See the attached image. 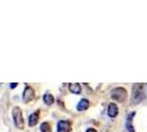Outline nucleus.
Instances as JSON below:
<instances>
[{"mask_svg": "<svg viewBox=\"0 0 147 132\" xmlns=\"http://www.w3.org/2000/svg\"><path fill=\"white\" fill-rule=\"evenodd\" d=\"M145 95L143 91V85L142 84H135L133 86V95H132V101L133 104H138L144 99Z\"/></svg>", "mask_w": 147, "mask_h": 132, "instance_id": "obj_1", "label": "nucleus"}, {"mask_svg": "<svg viewBox=\"0 0 147 132\" xmlns=\"http://www.w3.org/2000/svg\"><path fill=\"white\" fill-rule=\"evenodd\" d=\"M12 117L14 126L18 129H23L24 128V120L22 117V111L19 107H14L12 110Z\"/></svg>", "mask_w": 147, "mask_h": 132, "instance_id": "obj_2", "label": "nucleus"}, {"mask_svg": "<svg viewBox=\"0 0 147 132\" xmlns=\"http://www.w3.org/2000/svg\"><path fill=\"white\" fill-rule=\"evenodd\" d=\"M111 97L114 100L119 101V102H124V101L126 100V97H127V91H126V89H124L123 87L114 88L111 91Z\"/></svg>", "mask_w": 147, "mask_h": 132, "instance_id": "obj_3", "label": "nucleus"}, {"mask_svg": "<svg viewBox=\"0 0 147 132\" xmlns=\"http://www.w3.org/2000/svg\"><path fill=\"white\" fill-rule=\"evenodd\" d=\"M35 98V93L32 87H25L24 93H23V100L25 102H30Z\"/></svg>", "mask_w": 147, "mask_h": 132, "instance_id": "obj_4", "label": "nucleus"}, {"mask_svg": "<svg viewBox=\"0 0 147 132\" xmlns=\"http://www.w3.org/2000/svg\"><path fill=\"white\" fill-rule=\"evenodd\" d=\"M70 131V123L66 120H61L57 125V132H69Z\"/></svg>", "mask_w": 147, "mask_h": 132, "instance_id": "obj_5", "label": "nucleus"}, {"mask_svg": "<svg viewBox=\"0 0 147 132\" xmlns=\"http://www.w3.org/2000/svg\"><path fill=\"white\" fill-rule=\"evenodd\" d=\"M117 113H119V108L115 104H110L109 105V107H108V114H109V117L111 118H115L117 116Z\"/></svg>", "mask_w": 147, "mask_h": 132, "instance_id": "obj_6", "label": "nucleus"}, {"mask_svg": "<svg viewBox=\"0 0 147 132\" xmlns=\"http://www.w3.org/2000/svg\"><path fill=\"white\" fill-rule=\"evenodd\" d=\"M89 105H90V102L88 99L86 98H84V99H81L79 101V104L77 105V109L79 110V111H84V110H87L88 108H89Z\"/></svg>", "mask_w": 147, "mask_h": 132, "instance_id": "obj_7", "label": "nucleus"}, {"mask_svg": "<svg viewBox=\"0 0 147 132\" xmlns=\"http://www.w3.org/2000/svg\"><path fill=\"white\" fill-rule=\"evenodd\" d=\"M37 121H38V111L33 112L30 117H29V126L34 127L37 123Z\"/></svg>", "mask_w": 147, "mask_h": 132, "instance_id": "obj_8", "label": "nucleus"}, {"mask_svg": "<svg viewBox=\"0 0 147 132\" xmlns=\"http://www.w3.org/2000/svg\"><path fill=\"white\" fill-rule=\"evenodd\" d=\"M69 90L74 93V94H80V91H81V86H80L79 84H77V83H75V84H70L69 85Z\"/></svg>", "mask_w": 147, "mask_h": 132, "instance_id": "obj_9", "label": "nucleus"}, {"mask_svg": "<svg viewBox=\"0 0 147 132\" xmlns=\"http://www.w3.org/2000/svg\"><path fill=\"white\" fill-rule=\"evenodd\" d=\"M135 116V112H132L129 113V118H127V122H126V128H127V130H129V132H134L135 129L133 128V126H132V120H133V117Z\"/></svg>", "mask_w": 147, "mask_h": 132, "instance_id": "obj_10", "label": "nucleus"}, {"mask_svg": "<svg viewBox=\"0 0 147 132\" xmlns=\"http://www.w3.org/2000/svg\"><path fill=\"white\" fill-rule=\"evenodd\" d=\"M43 100L47 106H51V105H53V102H54V97L51 94H45L43 96Z\"/></svg>", "mask_w": 147, "mask_h": 132, "instance_id": "obj_11", "label": "nucleus"}, {"mask_svg": "<svg viewBox=\"0 0 147 132\" xmlns=\"http://www.w3.org/2000/svg\"><path fill=\"white\" fill-rule=\"evenodd\" d=\"M41 131L42 132H52V129H51V126L47 122H43L41 125Z\"/></svg>", "mask_w": 147, "mask_h": 132, "instance_id": "obj_12", "label": "nucleus"}, {"mask_svg": "<svg viewBox=\"0 0 147 132\" xmlns=\"http://www.w3.org/2000/svg\"><path fill=\"white\" fill-rule=\"evenodd\" d=\"M86 132H97V130H94V129H92V128H90V129H88Z\"/></svg>", "mask_w": 147, "mask_h": 132, "instance_id": "obj_13", "label": "nucleus"}, {"mask_svg": "<svg viewBox=\"0 0 147 132\" xmlns=\"http://www.w3.org/2000/svg\"><path fill=\"white\" fill-rule=\"evenodd\" d=\"M16 86H17V84H16V83H12V84H11V88H14Z\"/></svg>", "mask_w": 147, "mask_h": 132, "instance_id": "obj_14", "label": "nucleus"}]
</instances>
